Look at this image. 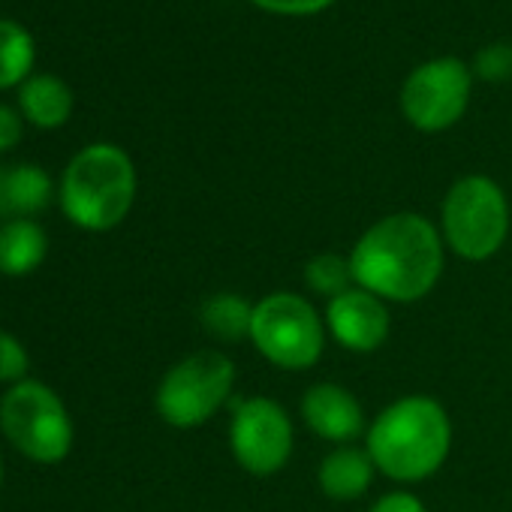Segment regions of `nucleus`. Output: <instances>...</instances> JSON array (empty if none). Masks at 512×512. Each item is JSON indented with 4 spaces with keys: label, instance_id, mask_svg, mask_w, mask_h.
I'll return each mask as SVG.
<instances>
[{
    "label": "nucleus",
    "instance_id": "obj_1",
    "mask_svg": "<svg viewBox=\"0 0 512 512\" xmlns=\"http://www.w3.org/2000/svg\"><path fill=\"white\" fill-rule=\"evenodd\" d=\"M443 260L440 229L416 211L380 217L350 250L356 287L395 305L425 299L443 275Z\"/></svg>",
    "mask_w": 512,
    "mask_h": 512
},
{
    "label": "nucleus",
    "instance_id": "obj_2",
    "mask_svg": "<svg viewBox=\"0 0 512 512\" xmlns=\"http://www.w3.org/2000/svg\"><path fill=\"white\" fill-rule=\"evenodd\" d=\"M365 449L377 473L392 482H422L443 467L452 449L449 413L428 395L398 398L368 425Z\"/></svg>",
    "mask_w": 512,
    "mask_h": 512
},
{
    "label": "nucleus",
    "instance_id": "obj_3",
    "mask_svg": "<svg viewBox=\"0 0 512 512\" xmlns=\"http://www.w3.org/2000/svg\"><path fill=\"white\" fill-rule=\"evenodd\" d=\"M136 202V166L124 148L94 142L82 148L61 178V208L85 232L115 229Z\"/></svg>",
    "mask_w": 512,
    "mask_h": 512
},
{
    "label": "nucleus",
    "instance_id": "obj_4",
    "mask_svg": "<svg viewBox=\"0 0 512 512\" xmlns=\"http://www.w3.org/2000/svg\"><path fill=\"white\" fill-rule=\"evenodd\" d=\"M443 244L467 263H485L509 235V202L488 175L458 178L440 208Z\"/></svg>",
    "mask_w": 512,
    "mask_h": 512
},
{
    "label": "nucleus",
    "instance_id": "obj_5",
    "mask_svg": "<svg viewBox=\"0 0 512 512\" xmlns=\"http://www.w3.org/2000/svg\"><path fill=\"white\" fill-rule=\"evenodd\" d=\"M250 344L281 371H308L326 350V320L299 293H269L253 302Z\"/></svg>",
    "mask_w": 512,
    "mask_h": 512
},
{
    "label": "nucleus",
    "instance_id": "obj_6",
    "mask_svg": "<svg viewBox=\"0 0 512 512\" xmlns=\"http://www.w3.org/2000/svg\"><path fill=\"white\" fill-rule=\"evenodd\" d=\"M0 431L37 464H58L73 449V419L58 398L40 380H22L0 398Z\"/></svg>",
    "mask_w": 512,
    "mask_h": 512
},
{
    "label": "nucleus",
    "instance_id": "obj_7",
    "mask_svg": "<svg viewBox=\"0 0 512 512\" xmlns=\"http://www.w3.org/2000/svg\"><path fill=\"white\" fill-rule=\"evenodd\" d=\"M235 365L220 350H196L175 362L154 395L160 419L172 428H199L205 425L232 395Z\"/></svg>",
    "mask_w": 512,
    "mask_h": 512
},
{
    "label": "nucleus",
    "instance_id": "obj_8",
    "mask_svg": "<svg viewBox=\"0 0 512 512\" xmlns=\"http://www.w3.org/2000/svg\"><path fill=\"white\" fill-rule=\"evenodd\" d=\"M296 446L293 419L275 398H247L229 419V449L241 470L275 476L287 467Z\"/></svg>",
    "mask_w": 512,
    "mask_h": 512
},
{
    "label": "nucleus",
    "instance_id": "obj_9",
    "mask_svg": "<svg viewBox=\"0 0 512 512\" xmlns=\"http://www.w3.org/2000/svg\"><path fill=\"white\" fill-rule=\"evenodd\" d=\"M470 103V70L458 58H434L416 67L401 88L404 118L422 133H440L461 121Z\"/></svg>",
    "mask_w": 512,
    "mask_h": 512
},
{
    "label": "nucleus",
    "instance_id": "obj_10",
    "mask_svg": "<svg viewBox=\"0 0 512 512\" xmlns=\"http://www.w3.org/2000/svg\"><path fill=\"white\" fill-rule=\"evenodd\" d=\"M386 305L389 302H383L380 296L353 287L326 305V332L350 353H374L386 344L392 332Z\"/></svg>",
    "mask_w": 512,
    "mask_h": 512
},
{
    "label": "nucleus",
    "instance_id": "obj_11",
    "mask_svg": "<svg viewBox=\"0 0 512 512\" xmlns=\"http://www.w3.org/2000/svg\"><path fill=\"white\" fill-rule=\"evenodd\" d=\"M302 419L305 425L338 446H350L353 440H359L368 425H365V410L359 404V398L341 386V383H314L305 395H302Z\"/></svg>",
    "mask_w": 512,
    "mask_h": 512
},
{
    "label": "nucleus",
    "instance_id": "obj_12",
    "mask_svg": "<svg viewBox=\"0 0 512 512\" xmlns=\"http://www.w3.org/2000/svg\"><path fill=\"white\" fill-rule=\"evenodd\" d=\"M374 473H377V467H374L368 449H359V446H338V449H332V452L320 461L317 482H320V491H323L329 500L350 503V500H359V497L371 488Z\"/></svg>",
    "mask_w": 512,
    "mask_h": 512
},
{
    "label": "nucleus",
    "instance_id": "obj_13",
    "mask_svg": "<svg viewBox=\"0 0 512 512\" xmlns=\"http://www.w3.org/2000/svg\"><path fill=\"white\" fill-rule=\"evenodd\" d=\"M52 178L34 163L0 166V217L19 220L43 211L52 202Z\"/></svg>",
    "mask_w": 512,
    "mask_h": 512
},
{
    "label": "nucleus",
    "instance_id": "obj_14",
    "mask_svg": "<svg viewBox=\"0 0 512 512\" xmlns=\"http://www.w3.org/2000/svg\"><path fill=\"white\" fill-rule=\"evenodd\" d=\"M46 253H49L46 229L31 217L0 223V275L25 278L43 266Z\"/></svg>",
    "mask_w": 512,
    "mask_h": 512
},
{
    "label": "nucleus",
    "instance_id": "obj_15",
    "mask_svg": "<svg viewBox=\"0 0 512 512\" xmlns=\"http://www.w3.org/2000/svg\"><path fill=\"white\" fill-rule=\"evenodd\" d=\"M19 106L31 124H37L43 130H55V127L67 124V118L73 112V94H70L67 82H61L58 76H34L22 85Z\"/></svg>",
    "mask_w": 512,
    "mask_h": 512
},
{
    "label": "nucleus",
    "instance_id": "obj_16",
    "mask_svg": "<svg viewBox=\"0 0 512 512\" xmlns=\"http://www.w3.org/2000/svg\"><path fill=\"white\" fill-rule=\"evenodd\" d=\"M253 305L238 293H214L199 305V326L220 344H241L250 338Z\"/></svg>",
    "mask_w": 512,
    "mask_h": 512
},
{
    "label": "nucleus",
    "instance_id": "obj_17",
    "mask_svg": "<svg viewBox=\"0 0 512 512\" xmlns=\"http://www.w3.org/2000/svg\"><path fill=\"white\" fill-rule=\"evenodd\" d=\"M305 287L332 302L338 296H344L347 290L356 287V275H353V266H350V253L341 256V253H317L314 260H308L305 266Z\"/></svg>",
    "mask_w": 512,
    "mask_h": 512
},
{
    "label": "nucleus",
    "instance_id": "obj_18",
    "mask_svg": "<svg viewBox=\"0 0 512 512\" xmlns=\"http://www.w3.org/2000/svg\"><path fill=\"white\" fill-rule=\"evenodd\" d=\"M34 64V40L31 34L10 22L0 19V91L19 85Z\"/></svg>",
    "mask_w": 512,
    "mask_h": 512
},
{
    "label": "nucleus",
    "instance_id": "obj_19",
    "mask_svg": "<svg viewBox=\"0 0 512 512\" xmlns=\"http://www.w3.org/2000/svg\"><path fill=\"white\" fill-rule=\"evenodd\" d=\"M31 368V356L25 350V344L13 335L0 329V383H22L28 377Z\"/></svg>",
    "mask_w": 512,
    "mask_h": 512
},
{
    "label": "nucleus",
    "instance_id": "obj_20",
    "mask_svg": "<svg viewBox=\"0 0 512 512\" xmlns=\"http://www.w3.org/2000/svg\"><path fill=\"white\" fill-rule=\"evenodd\" d=\"M476 70H479V76L488 79V82L509 79V76H512V49L500 43V46H491V49L479 52Z\"/></svg>",
    "mask_w": 512,
    "mask_h": 512
},
{
    "label": "nucleus",
    "instance_id": "obj_21",
    "mask_svg": "<svg viewBox=\"0 0 512 512\" xmlns=\"http://www.w3.org/2000/svg\"><path fill=\"white\" fill-rule=\"evenodd\" d=\"M253 4L275 16H314L329 10L335 0H253Z\"/></svg>",
    "mask_w": 512,
    "mask_h": 512
},
{
    "label": "nucleus",
    "instance_id": "obj_22",
    "mask_svg": "<svg viewBox=\"0 0 512 512\" xmlns=\"http://www.w3.org/2000/svg\"><path fill=\"white\" fill-rule=\"evenodd\" d=\"M368 512H428V509L413 491H389Z\"/></svg>",
    "mask_w": 512,
    "mask_h": 512
},
{
    "label": "nucleus",
    "instance_id": "obj_23",
    "mask_svg": "<svg viewBox=\"0 0 512 512\" xmlns=\"http://www.w3.org/2000/svg\"><path fill=\"white\" fill-rule=\"evenodd\" d=\"M22 139V118L16 115V109L0 103V151H10L13 145H19Z\"/></svg>",
    "mask_w": 512,
    "mask_h": 512
},
{
    "label": "nucleus",
    "instance_id": "obj_24",
    "mask_svg": "<svg viewBox=\"0 0 512 512\" xmlns=\"http://www.w3.org/2000/svg\"><path fill=\"white\" fill-rule=\"evenodd\" d=\"M0 482H4V461H0Z\"/></svg>",
    "mask_w": 512,
    "mask_h": 512
}]
</instances>
